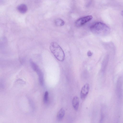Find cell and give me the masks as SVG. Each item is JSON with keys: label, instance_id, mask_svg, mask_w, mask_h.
Instances as JSON below:
<instances>
[{"label": "cell", "instance_id": "1", "mask_svg": "<svg viewBox=\"0 0 123 123\" xmlns=\"http://www.w3.org/2000/svg\"><path fill=\"white\" fill-rule=\"evenodd\" d=\"M90 29L93 33L101 36L106 35L110 31L109 27L105 24L101 22L95 23L91 26Z\"/></svg>", "mask_w": 123, "mask_h": 123}, {"label": "cell", "instance_id": "2", "mask_svg": "<svg viewBox=\"0 0 123 123\" xmlns=\"http://www.w3.org/2000/svg\"><path fill=\"white\" fill-rule=\"evenodd\" d=\"M50 49L52 53L59 61H63L65 59V55L62 49L57 43L53 42L50 46Z\"/></svg>", "mask_w": 123, "mask_h": 123}, {"label": "cell", "instance_id": "3", "mask_svg": "<svg viewBox=\"0 0 123 123\" xmlns=\"http://www.w3.org/2000/svg\"><path fill=\"white\" fill-rule=\"evenodd\" d=\"M30 63L31 66L33 70L36 72L38 77L39 82L42 86L43 84V75L42 72L37 65L31 60H30Z\"/></svg>", "mask_w": 123, "mask_h": 123}, {"label": "cell", "instance_id": "4", "mask_svg": "<svg viewBox=\"0 0 123 123\" xmlns=\"http://www.w3.org/2000/svg\"><path fill=\"white\" fill-rule=\"evenodd\" d=\"M92 18V16L89 15L80 18L75 22V25L77 27H81L87 22L91 20Z\"/></svg>", "mask_w": 123, "mask_h": 123}, {"label": "cell", "instance_id": "5", "mask_svg": "<svg viewBox=\"0 0 123 123\" xmlns=\"http://www.w3.org/2000/svg\"><path fill=\"white\" fill-rule=\"evenodd\" d=\"M89 89V85L88 84H85L82 88L80 92L81 98L84 99L87 96Z\"/></svg>", "mask_w": 123, "mask_h": 123}, {"label": "cell", "instance_id": "6", "mask_svg": "<svg viewBox=\"0 0 123 123\" xmlns=\"http://www.w3.org/2000/svg\"><path fill=\"white\" fill-rule=\"evenodd\" d=\"M17 8L20 13L23 14L26 13L28 9L27 6L24 4H22L19 5L17 7Z\"/></svg>", "mask_w": 123, "mask_h": 123}, {"label": "cell", "instance_id": "7", "mask_svg": "<svg viewBox=\"0 0 123 123\" xmlns=\"http://www.w3.org/2000/svg\"><path fill=\"white\" fill-rule=\"evenodd\" d=\"M72 105L74 109L77 110L79 106V100L78 97L77 96L74 97L72 100Z\"/></svg>", "mask_w": 123, "mask_h": 123}, {"label": "cell", "instance_id": "8", "mask_svg": "<svg viewBox=\"0 0 123 123\" xmlns=\"http://www.w3.org/2000/svg\"><path fill=\"white\" fill-rule=\"evenodd\" d=\"M65 114V110L63 108H61L57 113V120H61L64 117Z\"/></svg>", "mask_w": 123, "mask_h": 123}, {"label": "cell", "instance_id": "9", "mask_svg": "<svg viewBox=\"0 0 123 123\" xmlns=\"http://www.w3.org/2000/svg\"><path fill=\"white\" fill-rule=\"evenodd\" d=\"M55 24L57 26H62L65 24L64 21L61 19L58 18L56 19L55 22Z\"/></svg>", "mask_w": 123, "mask_h": 123}, {"label": "cell", "instance_id": "10", "mask_svg": "<svg viewBox=\"0 0 123 123\" xmlns=\"http://www.w3.org/2000/svg\"><path fill=\"white\" fill-rule=\"evenodd\" d=\"M49 93L48 91H46L44 97L43 101L44 103H47L48 101Z\"/></svg>", "mask_w": 123, "mask_h": 123}, {"label": "cell", "instance_id": "11", "mask_svg": "<svg viewBox=\"0 0 123 123\" xmlns=\"http://www.w3.org/2000/svg\"><path fill=\"white\" fill-rule=\"evenodd\" d=\"M93 53L91 51H88L87 53V55L89 56H91L92 55Z\"/></svg>", "mask_w": 123, "mask_h": 123}, {"label": "cell", "instance_id": "12", "mask_svg": "<svg viewBox=\"0 0 123 123\" xmlns=\"http://www.w3.org/2000/svg\"><path fill=\"white\" fill-rule=\"evenodd\" d=\"M121 15L123 17V10L121 12Z\"/></svg>", "mask_w": 123, "mask_h": 123}]
</instances>
